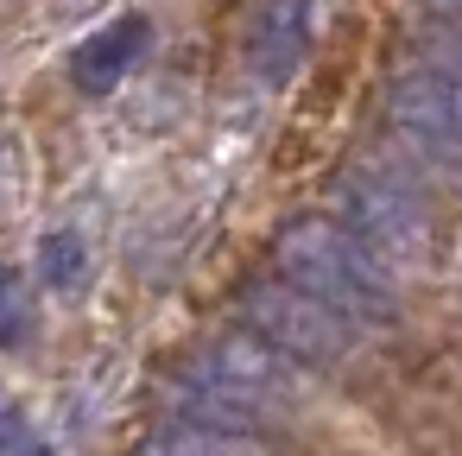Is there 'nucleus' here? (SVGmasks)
Wrapping results in <instances>:
<instances>
[{"mask_svg":"<svg viewBox=\"0 0 462 456\" xmlns=\"http://www.w3.org/2000/svg\"><path fill=\"white\" fill-rule=\"evenodd\" d=\"M298 393H304V368L285 361L279 349H266L254 330L203 342L178 374V412L228 424V431H254V437H266L279 418H291Z\"/></svg>","mask_w":462,"mask_h":456,"instance_id":"f257e3e1","label":"nucleus"},{"mask_svg":"<svg viewBox=\"0 0 462 456\" xmlns=\"http://www.w3.org/2000/svg\"><path fill=\"white\" fill-rule=\"evenodd\" d=\"M279 273L291 285H304L317 304H329L355 330H380V323L399 317L393 273L329 216H304V222H291L279 235Z\"/></svg>","mask_w":462,"mask_h":456,"instance_id":"f03ea898","label":"nucleus"},{"mask_svg":"<svg viewBox=\"0 0 462 456\" xmlns=\"http://www.w3.org/2000/svg\"><path fill=\"white\" fill-rule=\"evenodd\" d=\"M342 197V228L393 273V266H418L430 247V203L424 191L405 178V165L393 159H361L342 172L336 184Z\"/></svg>","mask_w":462,"mask_h":456,"instance_id":"7ed1b4c3","label":"nucleus"},{"mask_svg":"<svg viewBox=\"0 0 462 456\" xmlns=\"http://www.w3.org/2000/svg\"><path fill=\"white\" fill-rule=\"evenodd\" d=\"M241 317H247V330L266 342V349H279L285 361H298V368H336V361H348V349H355V323H342L329 304H317L304 285H291L285 273H266V279H247L241 285Z\"/></svg>","mask_w":462,"mask_h":456,"instance_id":"20e7f679","label":"nucleus"},{"mask_svg":"<svg viewBox=\"0 0 462 456\" xmlns=\"http://www.w3.org/2000/svg\"><path fill=\"white\" fill-rule=\"evenodd\" d=\"M386 127L399 140L405 159H424V165H443L456 172L462 165V83L456 77H437V70H405L386 83Z\"/></svg>","mask_w":462,"mask_h":456,"instance_id":"39448f33","label":"nucleus"},{"mask_svg":"<svg viewBox=\"0 0 462 456\" xmlns=\"http://www.w3.org/2000/svg\"><path fill=\"white\" fill-rule=\"evenodd\" d=\"M140 456H266V437L228 431V424H209V418L178 412V418H165V424L146 431Z\"/></svg>","mask_w":462,"mask_h":456,"instance_id":"423d86ee","label":"nucleus"},{"mask_svg":"<svg viewBox=\"0 0 462 456\" xmlns=\"http://www.w3.org/2000/svg\"><path fill=\"white\" fill-rule=\"evenodd\" d=\"M304 45H310V0H273L254 26V70L266 83H285L304 64Z\"/></svg>","mask_w":462,"mask_h":456,"instance_id":"0eeeda50","label":"nucleus"},{"mask_svg":"<svg viewBox=\"0 0 462 456\" xmlns=\"http://www.w3.org/2000/svg\"><path fill=\"white\" fill-rule=\"evenodd\" d=\"M140 51H146V20H140V14H127V20L102 26V33L77 51V83H83L89 96H108V89L140 64Z\"/></svg>","mask_w":462,"mask_h":456,"instance_id":"6e6552de","label":"nucleus"},{"mask_svg":"<svg viewBox=\"0 0 462 456\" xmlns=\"http://www.w3.org/2000/svg\"><path fill=\"white\" fill-rule=\"evenodd\" d=\"M39 285L58 292V298H77V292L89 285V247H83V235L58 228V235L39 247Z\"/></svg>","mask_w":462,"mask_h":456,"instance_id":"1a4fd4ad","label":"nucleus"},{"mask_svg":"<svg viewBox=\"0 0 462 456\" xmlns=\"http://www.w3.org/2000/svg\"><path fill=\"white\" fill-rule=\"evenodd\" d=\"M418 58H424V70L462 83V20H443V14H437V20L418 33Z\"/></svg>","mask_w":462,"mask_h":456,"instance_id":"9d476101","label":"nucleus"},{"mask_svg":"<svg viewBox=\"0 0 462 456\" xmlns=\"http://www.w3.org/2000/svg\"><path fill=\"white\" fill-rule=\"evenodd\" d=\"M20 336H26V298L14 273H0V342H20Z\"/></svg>","mask_w":462,"mask_h":456,"instance_id":"9b49d317","label":"nucleus"},{"mask_svg":"<svg viewBox=\"0 0 462 456\" xmlns=\"http://www.w3.org/2000/svg\"><path fill=\"white\" fill-rule=\"evenodd\" d=\"M0 456H45V443L26 431L20 412H0Z\"/></svg>","mask_w":462,"mask_h":456,"instance_id":"f8f14e48","label":"nucleus"},{"mask_svg":"<svg viewBox=\"0 0 462 456\" xmlns=\"http://www.w3.org/2000/svg\"><path fill=\"white\" fill-rule=\"evenodd\" d=\"M430 14H443V20H462V0H424Z\"/></svg>","mask_w":462,"mask_h":456,"instance_id":"ddd939ff","label":"nucleus"}]
</instances>
